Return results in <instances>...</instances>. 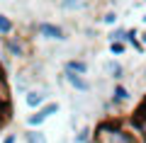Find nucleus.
Masks as SVG:
<instances>
[{
    "instance_id": "f257e3e1",
    "label": "nucleus",
    "mask_w": 146,
    "mask_h": 143,
    "mask_svg": "<svg viewBox=\"0 0 146 143\" xmlns=\"http://www.w3.org/2000/svg\"><path fill=\"white\" fill-rule=\"evenodd\" d=\"M95 143H141V136L119 119H105L95 126Z\"/></svg>"
},
{
    "instance_id": "f03ea898",
    "label": "nucleus",
    "mask_w": 146,
    "mask_h": 143,
    "mask_svg": "<svg viewBox=\"0 0 146 143\" xmlns=\"http://www.w3.org/2000/svg\"><path fill=\"white\" fill-rule=\"evenodd\" d=\"M32 29L36 32V36H42L44 41H56V44H66L71 36H68V29L63 24H56V22H36L32 24Z\"/></svg>"
},
{
    "instance_id": "7ed1b4c3",
    "label": "nucleus",
    "mask_w": 146,
    "mask_h": 143,
    "mask_svg": "<svg viewBox=\"0 0 146 143\" xmlns=\"http://www.w3.org/2000/svg\"><path fill=\"white\" fill-rule=\"evenodd\" d=\"M3 46H5L7 56L17 58V61L29 58V41H27V36L17 34V32H12L10 36H3Z\"/></svg>"
},
{
    "instance_id": "20e7f679",
    "label": "nucleus",
    "mask_w": 146,
    "mask_h": 143,
    "mask_svg": "<svg viewBox=\"0 0 146 143\" xmlns=\"http://www.w3.org/2000/svg\"><path fill=\"white\" fill-rule=\"evenodd\" d=\"M58 109H61V104H58L56 100H49L44 107L34 109V112L27 117V129H39L42 124H46V119H51L54 114H58Z\"/></svg>"
},
{
    "instance_id": "39448f33",
    "label": "nucleus",
    "mask_w": 146,
    "mask_h": 143,
    "mask_svg": "<svg viewBox=\"0 0 146 143\" xmlns=\"http://www.w3.org/2000/svg\"><path fill=\"white\" fill-rule=\"evenodd\" d=\"M61 80L66 82V85H71L73 92H80V95H90V92H93L90 80H88L85 75H80V73H76V71H66V68H63Z\"/></svg>"
},
{
    "instance_id": "423d86ee",
    "label": "nucleus",
    "mask_w": 146,
    "mask_h": 143,
    "mask_svg": "<svg viewBox=\"0 0 146 143\" xmlns=\"http://www.w3.org/2000/svg\"><path fill=\"white\" fill-rule=\"evenodd\" d=\"M36 82H39V75H34V71H32L29 66L27 68H20L15 75V87L20 95H25V92H29L32 87H36Z\"/></svg>"
},
{
    "instance_id": "0eeeda50",
    "label": "nucleus",
    "mask_w": 146,
    "mask_h": 143,
    "mask_svg": "<svg viewBox=\"0 0 146 143\" xmlns=\"http://www.w3.org/2000/svg\"><path fill=\"white\" fill-rule=\"evenodd\" d=\"M25 97V104H27V109H39V107H44V104L49 102V90L46 87H32L29 92H25L22 95Z\"/></svg>"
},
{
    "instance_id": "6e6552de",
    "label": "nucleus",
    "mask_w": 146,
    "mask_h": 143,
    "mask_svg": "<svg viewBox=\"0 0 146 143\" xmlns=\"http://www.w3.org/2000/svg\"><path fill=\"white\" fill-rule=\"evenodd\" d=\"M102 73L107 78H112L115 82H124V78H127V68H124V63H119L117 58H110V61H105L102 63Z\"/></svg>"
},
{
    "instance_id": "1a4fd4ad",
    "label": "nucleus",
    "mask_w": 146,
    "mask_h": 143,
    "mask_svg": "<svg viewBox=\"0 0 146 143\" xmlns=\"http://www.w3.org/2000/svg\"><path fill=\"white\" fill-rule=\"evenodd\" d=\"M110 100H112L115 109H122L124 104H129V100H131L129 87H127L124 82H115V87H112V95H110Z\"/></svg>"
},
{
    "instance_id": "9d476101",
    "label": "nucleus",
    "mask_w": 146,
    "mask_h": 143,
    "mask_svg": "<svg viewBox=\"0 0 146 143\" xmlns=\"http://www.w3.org/2000/svg\"><path fill=\"white\" fill-rule=\"evenodd\" d=\"M117 22H119V12L112 10V7H107V10H102L98 15V24H102V27H117Z\"/></svg>"
},
{
    "instance_id": "9b49d317",
    "label": "nucleus",
    "mask_w": 146,
    "mask_h": 143,
    "mask_svg": "<svg viewBox=\"0 0 146 143\" xmlns=\"http://www.w3.org/2000/svg\"><path fill=\"white\" fill-rule=\"evenodd\" d=\"M63 68H66V71H76V73H80V75H88L90 63L85 61V58H68V61L63 63Z\"/></svg>"
},
{
    "instance_id": "f8f14e48",
    "label": "nucleus",
    "mask_w": 146,
    "mask_h": 143,
    "mask_svg": "<svg viewBox=\"0 0 146 143\" xmlns=\"http://www.w3.org/2000/svg\"><path fill=\"white\" fill-rule=\"evenodd\" d=\"M127 44H129L136 53L146 56V46H144V41L139 39V29H136V27H129V39H127Z\"/></svg>"
},
{
    "instance_id": "ddd939ff",
    "label": "nucleus",
    "mask_w": 146,
    "mask_h": 143,
    "mask_svg": "<svg viewBox=\"0 0 146 143\" xmlns=\"http://www.w3.org/2000/svg\"><path fill=\"white\" fill-rule=\"evenodd\" d=\"M56 3H58V7L66 10V12H80V10L88 7L90 0H56Z\"/></svg>"
},
{
    "instance_id": "4468645a",
    "label": "nucleus",
    "mask_w": 146,
    "mask_h": 143,
    "mask_svg": "<svg viewBox=\"0 0 146 143\" xmlns=\"http://www.w3.org/2000/svg\"><path fill=\"white\" fill-rule=\"evenodd\" d=\"M107 41H127L129 39V27H115V29H110L105 34Z\"/></svg>"
},
{
    "instance_id": "2eb2a0df",
    "label": "nucleus",
    "mask_w": 146,
    "mask_h": 143,
    "mask_svg": "<svg viewBox=\"0 0 146 143\" xmlns=\"http://www.w3.org/2000/svg\"><path fill=\"white\" fill-rule=\"evenodd\" d=\"M15 32V20L5 12H0V36H10Z\"/></svg>"
},
{
    "instance_id": "dca6fc26",
    "label": "nucleus",
    "mask_w": 146,
    "mask_h": 143,
    "mask_svg": "<svg viewBox=\"0 0 146 143\" xmlns=\"http://www.w3.org/2000/svg\"><path fill=\"white\" fill-rule=\"evenodd\" d=\"M93 141H95V129L90 126L76 129V143H93Z\"/></svg>"
},
{
    "instance_id": "f3484780",
    "label": "nucleus",
    "mask_w": 146,
    "mask_h": 143,
    "mask_svg": "<svg viewBox=\"0 0 146 143\" xmlns=\"http://www.w3.org/2000/svg\"><path fill=\"white\" fill-rule=\"evenodd\" d=\"M25 143H49L46 133L39 131V129H27L25 131Z\"/></svg>"
},
{
    "instance_id": "a211bd4d",
    "label": "nucleus",
    "mask_w": 146,
    "mask_h": 143,
    "mask_svg": "<svg viewBox=\"0 0 146 143\" xmlns=\"http://www.w3.org/2000/svg\"><path fill=\"white\" fill-rule=\"evenodd\" d=\"M127 49H129V44L127 41H107V51H110V56H124L127 53Z\"/></svg>"
},
{
    "instance_id": "6ab92c4d",
    "label": "nucleus",
    "mask_w": 146,
    "mask_h": 143,
    "mask_svg": "<svg viewBox=\"0 0 146 143\" xmlns=\"http://www.w3.org/2000/svg\"><path fill=\"white\" fill-rule=\"evenodd\" d=\"M3 143H17V133H7V136L3 138Z\"/></svg>"
},
{
    "instance_id": "aec40b11",
    "label": "nucleus",
    "mask_w": 146,
    "mask_h": 143,
    "mask_svg": "<svg viewBox=\"0 0 146 143\" xmlns=\"http://www.w3.org/2000/svg\"><path fill=\"white\" fill-rule=\"evenodd\" d=\"M139 39L144 41V46H146V29H139Z\"/></svg>"
},
{
    "instance_id": "412c9836",
    "label": "nucleus",
    "mask_w": 146,
    "mask_h": 143,
    "mask_svg": "<svg viewBox=\"0 0 146 143\" xmlns=\"http://www.w3.org/2000/svg\"><path fill=\"white\" fill-rule=\"evenodd\" d=\"M141 80H144V82H146V66H144V68H141Z\"/></svg>"
},
{
    "instance_id": "4be33fe9",
    "label": "nucleus",
    "mask_w": 146,
    "mask_h": 143,
    "mask_svg": "<svg viewBox=\"0 0 146 143\" xmlns=\"http://www.w3.org/2000/svg\"><path fill=\"white\" fill-rule=\"evenodd\" d=\"M141 22H144V24H146V12H144V15H141Z\"/></svg>"
},
{
    "instance_id": "5701e85b",
    "label": "nucleus",
    "mask_w": 146,
    "mask_h": 143,
    "mask_svg": "<svg viewBox=\"0 0 146 143\" xmlns=\"http://www.w3.org/2000/svg\"><path fill=\"white\" fill-rule=\"evenodd\" d=\"M141 143H146V133H144V136H141Z\"/></svg>"
},
{
    "instance_id": "b1692460",
    "label": "nucleus",
    "mask_w": 146,
    "mask_h": 143,
    "mask_svg": "<svg viewBox=\"0 0 146 143\" xmlns=\"http://www.w3.org/2000/svg\"><path fill=\"white\" fill-rule=\"evenodd\" d=\"M58 143H66V141H63V138H61V141H58Z\"/></svg>"
}]
</instances>
